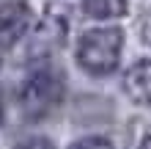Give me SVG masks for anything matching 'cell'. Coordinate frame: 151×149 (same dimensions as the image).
Segmentation results:
<instances>
[{
    "label": "cell",
    "mask_w": 151,
    "mask_h": 149,
    "mask_svg": "<svg viewBox=\"0 0 151 149\" xmlns=\"http://www.w3.org/2000/svg\"><path fill=\"white\" fill-rule=\"evenodd\" d=\"M140 149H151V135L146 138V141H143V144H140Z\"/></svg>",
    "instance_id": "ba28073f"
},
{
    "label": "cell",
    "mask_w": 151,
    "mask_h": 149,
    "mask_svg": "<svg viewBox=\"0 0 151 149\" xmlns=\"http://www.w3.org/2000/svg\"><path fill=\"white\" fill-rule=\"evenodd\" d=\"M30 8L14 0V3H3L0 6V50H8L19 41L30 28Z\"/></svg>",
    "instance_id": "3957f363"
},
{
    "label": "cell",
    "mask_w": 151,
    "mask_h": 149,
    "mask_svg": "<svg viewBox=\"0 0 151 149\" xmlns=\"http://www.w3.org/2000/svg\"><path fill=\"white\" fill-rule=\"evenodd\" d=\"M124 50V31L121 28H93L85 31L77 41V64L88 75H110L115 72Z\"/></svg>",
    "instance_id": "7a4b0ae2"
},
{
    "label": "cell",
    "mask_w": 151,
    "mask_h": 149,
    "mask_svg": "<svg viewBox=\"0 0 151 149\" xmlns=\"http://www.w3.org/2000/svg\"><path fill=\"white\" fill-rule=\"evenodd\" d=\"M124 91L132 102L151 105V61H137L124 75Z\"/></svg>",
    "instance_id": "277c9868"
},
{
    "label": "cell",
    "mask_w": 151,
    "mask_h": 149,
    "mask_svg": "<svg viewBox=\"0 0 151 149\" xmlns=\"http://www.w3.org/2000/svg\"><path fill=\"white\" fill-rule=\"evenodd\" d=\"M63 91H66L63 75L52 64H39V66H33L28 72V77L22 80L17 102H19V110L25 113V119L39 121L44 116H50L60 105Z\"/></svg>",
    "instance_id": "6da1fadb"
},
{
    "label": "cell",
    "mask_w": 151,
    "mask_h": 149,
    "mask_svg": "<svg viewBox=\"0 0 151 149\" xmlns=\"http://www.w3.org/2000/svg\"><path fill=\"white\" fill-rule=\"evenodd\" d=\"M72 149H115L107 138H99V135H91V138H80L77 144H72Z\"/></svg>",
    "instance_id": "8992f818"
},
{
    "label": "cell",
    "mask_w": 151,
    "mask_h": 149,
    "mask_svg": "<svg viewBox=\"0 0 151 149\" xmlns=\"http://www.w3.org/2000/svg\"><path fill=\"white\" fill-rule=\"evenodd\" d=\"M17 149H55V144L47 141V138H28V141H22Z\"/></svg>",
    "instance_id": "52a82bcc"
},
{
    "label": "cell",
    "mask_w": 151,
    "mask_h": 149,
    "mask_svg": "<svg viewBox=\"0 0 151 149\" xmlns=\"http://www.w3.org/2000/svg\"><path fill=\"white\" fill-rule=\"evenodd\" d=\"M83 8L96 20H110L127 11V0H83Z\"/></svg>",
    "instance_id": "5b68a950"
}]
</instances>
